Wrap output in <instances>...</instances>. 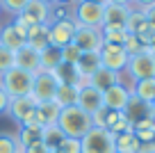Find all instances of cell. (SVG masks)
I'll return each mask as SVG.
<instances>
[{
  "mask_svg": "<svg viewBox=\"0 0 155 153\" xmlns=\"http://www.w3.org/2000/svg\"><path fill=\"white\" fill-rule=\"evenodd\" d=\"M59 130L64 133V137H73V139H82L89 130L94 128L91 114L82 110L78 105H68L59 110V119H57Z\"/></svg>",
  "mask_w": 155,
  "mask_h": 153,
  "instance_id": "obj_1",
  "label": "cell"
},
{
  "mask_svg": "<svg viewBox=\"0 0 155 153\" xmlns=\"http://www.w3.org/2000/svg\"><path fill=\"white\" fill-rule=\"evenodd\" d=\"M32 76L34 73H28L23 69L14 66L7 73H2V80H0V87L7 91L9 98H18V96H30L32 91Z\"/></svg>",
  "mask_w": 155,
  "mask_h": 153,
  "instance_id": "obj_2",
  "label": "cell"
},
{
  "mask_svg": "<svg viewBox=\"0 0 155 153\" xmlns=\"http://www.w3.org/2000/svg\"><path fill=\"white\" fill-rule=\"evenodd\" d=\"M80 148H82V153H116L114 133L94 126V128L80 139Z\"/></svg>",
  "mask_w": 155,
  "mask_h": 153,
  "instance_id": "obj_3",
  "label": "cell"
},
{
  "mask_svg": "<svg viewBox=\"0 0 155 153\" xmlns=\"http://www.w3.org/2000/svg\"><path fill=\"white\" fill-rule=\"evenodd\" d=\"M73 19L78 25H87V28H103L105 19V5L103 2H91V0H80L73 7Z\"/></svg>",
  "mask_w": 155,
  "mask_h": 153,
  "instance_id": "obj_4",
  "label": "cell"
},
{
  "mask_svg": "<svg viewBox=\"0 0 155 153\" xmlns=\"http://www.w3.org/2000/svg\"><path fill=\"white\" fill-rule=\"evenodd\" d=\"M57 78L53 76V71H44V69H39L37 73L32 76V96L37 103H46V100H55V94H57Z\"/></svg>",
  "mask_w": 155,
  "mask_h": 153,
  "instance_id": "obj_5",
  "label": "cell"
},
{
  "mask_svg": "<svg viewBox=\"0 0 155 153\" xmlns=\"http://www.w3.org/2000/svg\"><path fill=\"white\" fill-rule=\"evenodd\" d=\"M73 43H75L82 53H101V48L105 46V41H103V30L101 28L78 25V28H75V37H73Z\"/></svg>",
  "mask_w": 155,
  "mask_h": 153,
  "instance_id": "obj_6",
  "label": "cell"
},
{
  "mask_svg": "<svg viewBox=\"0 0 155 153\" xmlns=\"http://www.w3.org/2000/svg\"><path fill=\"white\" fill-rule=\"evenodd\" d=\"M18 23H23L25 28H32V25H41V23H50V5L48 2H41V0H30L25 9L21 14L14 16Z\"/></svg>",
  "mask_w": 155,
  "mask_h": 153,
  "instance_id": "obj_7",
  "label": "cell"
},
{
  "mask_svg": "<svg viewBox=\"0 0 155 153\" xmlns=\"http://www.w3.org/2000/svg\"><path fill=\"white\" fill-rule=\"evenodd\" d=\"M34 112H37V100H34L32 96H18V98H12L9 107H7V114H9L18 126L34 124Z\"/></svg>",
  "mask_w": 155,
  "mask_h": 153,
  "instance_id": "obj_8",
  "label": "cell"
},
{
  "mask_svg": "<svg viewBox=\"0 0 155 153\" xmlns=\"http://www.w3.org/2000/svg\"><path fill=\"white\" fill-rule=\"evenodd\" d=\"M126 73H130L132 80L155 78V57L144 48L141 53H137V55L130 57V62H128V66H126Z\"/></svg>",
  "mask_w": 155,
  "mask_h": 153,
  "instance_id": "obj_9",
  "label": "cell"
},
{
  "mask_svg": "<svg viewBox=\"0 0 155 153\" xmlns=\"http://www.w3.org/2000/svg\"><path fill=\"white\" fill-rule=\"evenodd\" d=\"M101 64L105 69H110V71L114 73H121L126 71L128 62H130V55L126 53V48L123 46H112V43H105V46L101 48Z\"/></svg>",
  "mask_w": 155,
  "mask_h": 153,
  "instance_id": "obj_10",
  "label": "cell"
},
{
  "mask_svg": "<svg viewBox=\"0 0 155 153\" xmlns=\"http://www.w3.org/2000/svg\"><path fill=\"white\" fill-rule=\"evenodd\" d=\"M75 19H66V21H53L50 23V46L59 48L62 50L64 46L73 43V37H75Z\"/></svg>",
  "mask_w": 155,
  "mask_h": 153,
  "instance_id": "obj_11",
  "label": "cell"
},
{
  "mask_svg": "<svg viewBox=\"0 0 155 153\" xmlns=\"http://www.w3.org/2000/svg\"><path fill=\"white\" fill-rule=\"evenodd\" d=\"M78 107H82L87 114H96L101 107H105L103 103V91H98L96 87H91L89 82H82L78 89Z\"/></svg>",
  "mask_w": 155,
  "mask_h": 153,
  "instance_id": "obj_12",
  "label": "cell"
},
{
  "mask_svg": "<svg viewBox=\"0 0 155 153\" xmlns=\"http://www.w3.org/2000/svg\"><path fill=\"white\" fill-rule=\"evenodd\" d=\"M132 91L128 89L123 82H116V85H112L110 89L103 91V103H105L107 110H114V112H123L128 105V100H130Z\"/></svg>",
  "mask_w": 155,
  "mask_h": 153,
  "instance_id": "obj_13",
  "label": "cell"
},
{
  "mask_svg": "<svg viewBox=\"0 0 155 153\" xmlns=\"http://www.w3.org/2000/svg\"><path fill=\"white\" fill-rule=\"evenodd\" d=\"M128 14H130V5L105 2V19H103V28H110V30H126Z\"/></svg>",
  "mask_w": 155,
  "mask_h": 153,
  "instance_id": "obj_14",
  "label": "cell"
},
{
  "mask_svg": "<svg viewBox=\"0 0 155 153\" xmlns=\"http://www.w3.org/2000/svg\"><path fill=\"white\" fill-rule=\"evenodd\" d=\"M59 110L62 107L55 100H46V103H37V112H34V124L46 128V126H55L59 119Z\"/></svg>",
  "mask_w": 155,
  "mask_h": 153,
  "instance_id": "obj_15",
  "label": "cell"
},
{
  "mask_svg": "<svg viewBox=\"0 0 155 153\" xmlns=\"http://www.w3.org/2000/svg\"><path fill=\"white\" fill-rule=\"evenodd\" d=\"M30 48H34L37 53L46 50L50 46V25L48 23H41V25H32L28 30V39H25Z\"/></svg>",
  "mask_w": 155,
  "mask_h": 153,
  "instance_id": "obj_16",
  "label": "cell"
},
{
  "mask_svg": "<svg viewBox=\"0 0 155 153\" xmlns=\"http://www.w3.org/2000/svg\"><path fill=\"white\" fill-rule=\"evenodd\" d=\"M14 55H16V66L18 69H23V71H28V73L39 71V53L34 48H30L28 43H25L23 48H18Z\"/></svg>",
  "mask_w": 155,
  "mask_h": 153,
  "instance_id": "obj_17",
  "label": "cell"
},
{
  "mask_svg": "<svg viewBox=\"0 0 155 153\" xmlns=\"http://www.w3.org/2000/svg\"><path fill=\"white\" fill-rule=\"evenodd\" d=\"M101 66H103V64H101V55H98V53H82V57L78 59V64H75V69H78V73H80V78H82V82H89V78H91Z\"/></svg>",
  "mask_w": 155,
  "mask_h": 153,
  "instance_id": "obj_18",
  "label": "cell"
},
{
  "mask_svg": "<svg viewBox=\"0 0 155 153\" xmlns=\"http://www.w3.org/2000/svg\"><path fill=\"white\" fill-rule=\"evenodd\" d=\"M116 82H121V73H114V71H110V69H105V66H101L91 78H89V85L96 87L98 91L110 89V87L116 85Z\"/></svg>",
  "mask_w": 155,
  "mask_h": 153,
  "instance_id": "obj_19",
  "label": "cell"
},
{
  "mask_svg": "<svg viewBox=\"0 0 155 153\" xmlns=\"http://www.w3.org/2000/svg\"><path fill=\"white\" fill-rule=\"evenodd\" d=\"M0 46L7 48V50H12V53H16L18 48L25 46V39L16 32V28L12 23H7V25H2V30H0Z\"/></svg>",
  "mask_w": 155,
  "mask_h": 153,
  "instance_id": "obj_20",
  "label": "cell"
},
{
  "mask_svg": "<svg viewBox=\"0 0 155 153\" xmlns=\"http://www.w3.org/2000/svg\"><path fill=\"white\" fill-rule=\"evenodd\" d=\"M53 76L57 78L59 85H71V87H80L82 85V78H80V73H78V69L73 66V64H57V69L53 71Z\"/></svg>",
  "mask_w": 155,
  "mask_h": 153,
  "instance_id": "obj_21",
  "label": "cell"
},
{
  "mask_svg": "<svg viewBox=\"0 0 155 153\" xmlns=\"http://www.w3.org/2000/svg\"><path fill=\"white\" fill-rule=\"evenodd\" d=\"M123 114L128 117V121H130V124H137V121H141V119H148V117H150V110H148V105H146L144 100L130 96V100H128V105H126V110H123Z\"/></svg>",
  "mask_w": 155,
  "mask_h": 153,
  "instance_id": "obj_22",
  "label": "cell"
},
{
  "mask_svg": "<svg viewBox=\"0 0 155 153\" xmlns=\"http://www.w3.org/2000/svg\"><path fill=\"white\" fill-rule=\"evenodd\" d=\"M132 96L139 100H144L146 105H150L155 100V78H148V80H135L132 85Z\"/></svg>",
  "mask_w": 155,
  "mask_h": 153,
  "instance_id": "obj_23",
  "label": "cell"
},
{
  "mask_svg": "<svg viewBox=\"0 0 155 153\" xmlns=\"http://www.w3.org/2000/svg\"><path fill=\"white\" fill-rule=\"evenodd\" d=\"M114 146H116V153H139L141 142L135 137V133H121V135H114Z\"/></svg>",
  "mask_w": 155,
  "mask_h": 153,
  "instance_id": "obj_24",
  "label": "cell"
},
{
  "mask_svg": "<svg viewBox=\"0 0 155 153\" xmlns=\"http://www.w3.org/2000/svg\"><path fill=\"white\" fill-rule=\"evenodd\" d=\"M132 133H135V137L139 139L141 144H150L155 139V121L150 119V117L137 121V124H132Z\"/></svg>",
  "mask_w": 155,
  "mask_h": 153,
  "instance_id": "obj_25",
  "label": "cell"
},
{
  "mask_svg": "<svg viewBox=\"0 0 155 153\" xmlns=\"http://www.w3.org/2000/svg\"><path fill=\"white\" fill-rule=\"evenodd\" d=\"M62 139H64V133L59 130V126H57V124H55V126H46V128H41V142L46 144V148H48L50 153L57 151V146L62 144Z\"/></svg>",
  "mask_w": 155,
  "mask_h": 153,
  "instance_id": "obj_26",
  "label": "cell"
},
{
  "mask_svg": "<svg viewBox=\"0 0 155 153\" xmlns=\"http://www.w3.org/2000/svg\"><path fill=\"white\" fill-rule=\"evenodd\" d=\"M57 64H62V55H59V48L55 46H48L46 50L39 53V69L44 71H55Z\"/></svg>",
  "mask_w": 155,
  "mask_h": 153,
  "instance_id": "obj_27",
  "label": "cell"
},
{
  "mask_svg": "<svg viewBox=\"0 0 155 153\" xmlns=\"http://www.w3.org/2000/svg\"><path fill=\"white\" fill-rule=\"evenodd\" d=\"M78 89L80 87H71V85H59L57 94H55V103L59 107H68V105H78Z\"/></svg>",
  "mask_w": 155,
  "mask_h": 153,
  "instance_id": "obj_28",
  "label": "cell"
},
{
  "mask_svg": "<svg viewBox=\"0 0 155 153\" xmlns=\"http://www.w3.org/2000/svg\"><path fill=\"white\" fill-rule=\"evenodd\" d=\"M16 137H18V142L23 144L25 148H28L30 144H34V142H41V126H37V124L21 126V133L16 135Z\"/></svg>",
  "mask_w": 155,
  "mask_h": 153,
  "instance_id": "obj_29",
  "label": "cell"
},
{
  "mask_svg": "<svg viewBox=\"0 0 155 153\" xmlns=\"http://www.w3.org/2000/svg\"><path fill=\"white\" fill-rule=\"evenodd\" d=\"M0 153H25V146L12 133H0Z\"/></svg>",
  "mask_w": 155,
  "mask_h": 153,
  "instance_id": "obj_30",
  "label": "cell"
},
{
  "mask_svg": "<svg viewBox=\"0 0 155 153\" xmlns=\"http://www.w3.org/2000/svg\"><path fill=\"white\" fill-rule=\"evenodd\" d=\"M146 23V16L141 9H137V7H130V14H128V21H126V30L130 34H135L137 30L141 28V25Z\"/></svg>",
  "mask_w": 155,
  "mask_h": 153,
  "instance_id": "obj_31",
  "label": "cell"
},
{
  "mask_svg": "<svg viewBox=\"0 0 155 153\" xmlns=\"http://www.w3.org/2000/svg\"><path fill=\"white\" fill-rule=\"evenodd\" d=\"M103 30V41L112 43V46H123L128 39V30H110V28H101Z\"/></svg>",
  "mask_w": 155,
  "mask_h": 153,
  "instance_id": "obj_32",
  "label": "cell"
},
{
  "mask_svg": "<svg viewBox=\"0 0 155 153\" xmlns=\"http://www.w3.org/2000/svg\"><path fill=\"white\" fill-rule=\"evenodd\" d=\"M59 55H62V62L64 64H73V66H75L78 59L82 57V50H80L75 43H68V46H64L62 50H59Z\"/></svg>",
  "mask_w": 155,
  "mask_h": 153,
  "instance_id": "obj_33",
  "label": "cell"
},
{
  "mask_svg": "<svg viewBox=\"0 0 155 153\" xmlns=\"http://www.w3.org/2000/svg\"><path fill=\"white\" fill-rule=\"evenodd\" d=\"M135 37L139 39V43H141L144 48H148L150 43L155 41V28H153V25L148 23V21H146V23H144V25H141V28H139V30L135 32Z\"/></svg>",
  "mask_w": 155,
  "mask_h": 153,
  "instance_id": "obj_34",
  "label": "cell"
},
{
  "mask_svg": "<svg viewBox=\"0 0 155 153\" xmlns=\"http://www.w3.org/2000/svg\"><path fill=\"white\" fill-rule=\"evenodd\" d=\"M16 66V55L12 53V50H7V48L0 46V76L2 73H7L9 69Z\"/></svg>",
  "mask_w": 155,
  "mask_h": 153,
  "instance_id": "obj_35",
  "label": "cell"
},
{
  "mask_svg": "<svg viewBox=\"0 0 155 153\" xmlns=\"http://www.w3.org/2000/svg\"><path fill=\"white\" fill-rule=\"evenodd\" d=\"M55 153H82V148H80V139L64 137L62 144L57 146V151H55Z\"/></svg>",
  "mask_w": 155,
  "mask_h": 153,
  "instance_id": "obj_36",
  "label": "cell"
},
{
  "mask_svg": "<svg viewBox=\"0 0 155 153\" xmlns=\"http://www.w3.org/2000/svg\"><path fill=\"white\" fill-rule=\"evenodd\" d=\"M30 0H0V5H2V9L12 12V14H21V12L25 9V5H28Z\"/></svg>",
  "mask_w": 155,
  "mask_h": 153,
  "instance_id": "obj_37",
  "label": "cell"
},
{
  "mask_svg": "<svg viewBox=\"0 0 155 153\" xmlns=\"http://www.w3.org/2000/svg\"><path fill=\"white\" fill-rule=\"evenodd\" d=\"M123 48H126V53L130 55V57H132V55H137V53H141V50H144V46L139 43V39H137L135 34H130V32H128V39H126V43H123Z\"/></svg>",
  "mask_w": 155,
  "mask_h": 153,
  "instance_id": "obj_38",
  "label": "cell"
},
{
  "mask_svg": "<svg viewBox=\"0 0 155 153\" xmlns=\"http://www.w3.org/2000/svg\"><path fill=\"white\" fill-rule=\"evenodd\" d=\"M25 153H50V151L46 148L44 142H34V144H30V146L25 148Z\"/></svg>",
  "mask_w": 155,
  "mask_h": 153,
  "instance_id": "obj_39",
  "label": "cell"
},
{
  "mask_svg": "<svg viewBox=\"0 0 155 153\" xmlns=\"http://www.w3.org/2000/svg\"><path fill=\"white\" fill-rule=\"evenodd\" d=\"M9 96H7V91L2 89V87H0V114H5L7 112V107H9Z\"/></svg>",
  "mask_w": 155,
  "mask_h": 153,
  "instance_id": "obj_40",
  "label": "cell"
},
{
  "mask_svg": "<svg viewBox=\"0 0 155 153\" xmlns=\"http://www.w3.org/2000/svg\"><path fill=\"white\" fill-rule=\"evenodd\" d=\"M141 12H144L146 21H148V23H150V25H153V28H155V5H150V7H144V9H141Z\"/></svg>",
  "mask_w": 155,
  "mask_h": 153,
  "instance_id": "obj_41",
  "label": "cell"
},
{
  "mask_svg": "<svg viewBox=\"0 0 155 153\" xmlns=\"http://www.w3.org/2000/svg\"><path fill=\"white\" fill-rule=\"evenodd\" d=\"M137 5V9H144V7H150V5H155V0H132Z\"/></svg>",
  "mask_w": 155,
  "mask_h": 153,
  "instance_id": "obj_42",
  "label": "cell"
},
{
  "mask_svg": "<svg viewBox=\"0 0 155 153\" xmlns=\"http://www.w3.org/2000/svg\"><path fill=\"white\" fill-rule=\"evenodd\" d=\"M139 153H155V144L153 142H150V144H141Z\"/></svg>",
  "mask_w": 155,
  "mask_h": 153,
  "instance_id": "obj_43",
  "label": "cell"
},
{
  "mask_svg": "<svg viewBox=\"0 0 155 153\" xmlns=\"http://www.w3.org/2000/svg\"><path fill=\"white\" fill-rule=\"evenodd\" d=\"M148 110H150V119L155 121V100H153V103H150V105H148Z\"/></svg>",
  "mask_w": 155,
  "mask_h": 153,
  "instance_id": "obj_44",
  "label": "cell"
},
{
  "mask_svg": "<svg viewBox=\"0 0 155 153\" xmlns=\"http://www.w3.org/2000/svg\"><path fill=\"white\" fill-rule=\"evenodd\" d=\"M53 2H57V5H71L73 0H53ZM78 2H80V0H78Z\"/></svg>",
  "mask_w": 155,
  "mask_h": 153,
  "instance_id": "obj_45",
  "label": "cell"
},
{
  "mask_svg": "<svg viewBox=\"0 0 155 153\" xmlns=\"http://www.w3.org/2000/svg\"><path fill=\"white\" fill-rule=\"evenodd\" d=\"M146 50H148V53H150V55H153V57H155V41H153V43H150V46H148V48H146Z\"/></svg>",
  "mask_w": 155,
  "mask_h": 153,
  "instance_id": "obj_46",
  "label": "cell"
},
{
  "mask_svg": "<svg viewBox=\"0 0 155 153\" xmlns=\"http://www.w3.org/2000/svg\"><path fill=\"white\" fill-rule=\"evenodd\" d=\"M91 2H103V5H105V2H107V0H91Z\"/></svg>",
  "mask_w": 155,
  "mask_h": 153,
  "instance_id": "obj_47",
  "label": "cell"
},
{
  "mask_svg": "<svg viewBox=\"0 0 155 153\" xmlns=\"http://www.w3.org/2000/svg\"><path fill=\"white\" fill-rule=\"evenodd\" d=\"M41 2H48V5H53V0H41Z\"/></svg>",
  "mask_w": 155,
  "mask_h": 153,
  "instance_id": "obj_48",
  "label": "cell"
},
{
  "mask_svg": "<svg viewBox=\"0 0 155 153\" xmlns=\"http://www.w3.org/2000/svg\"><path fill=\"white\" fill-rule=\"evenodd\" d=\"M0 14H2V5H0Z\"/></svg>",
  "mask_w": 155,
  "mask_h": 153,
  "instance_id": "obj_49",
  "label": "cell"
},
{
  "mask_svg": "<svg viewBox=\"0 0 155 153\" xmlns=\"http://www.w3.org/2000/svg\"><path fill=\"white\" fill-rule=\"evenodd\" d=\"M153 144H155V139H153Z\"/></svg>",
  "mask_w": 155,
  "mask_h": 153,
  "instance_id": "obj_50",
  "label": "cell"
}]
</instances>
